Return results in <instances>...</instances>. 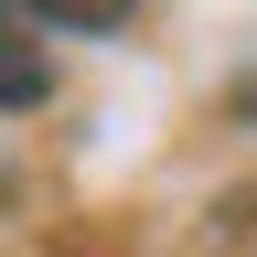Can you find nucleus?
Here are the masks:
<instances>
[{
    "label": "nucleus",
    "mask_w": 257,
    "mask_h": 257,
    "mask_svg": "<svg viewBox=\"0 0 257 257\" xmlns=\"http://www.w3.org/2000/svg\"><path fill=\"white\" fill-rule=\"evenodd\" d=\"M236 107H246V118H257V75H246V86H236Z\"/></svg>",
    "instance_id": "nucleus-3"
},
{
    "label": "nucleus",
    "mask_w": 257,
    "mask_h": 257,
    "mask_svg": "<svg viewBox=\"0 0 257 257\" xmlns=\"http://www.w3.org/2000/svg\"><path fill=\"white\" fill-rule=\"evenodd\" d=\"M32 22H54V32H128L140 0H32Z\"/></svg>",
    "instance_id": "nucleus-2"
},
{
    "label": "nucleus",
    "mask_w": 257,
    "mask_h": 257,
    "mask_svg": "<svg viewBox=\"0 0 257 257\" xmlns=\"http://www.w3.org/2000/svg\"><path fill=\"white\" fill-rule=\"evenodd\" d=\"M54 96V54L32 43V22L0 0V107H43Z\"/></svg>",
    "instance_id": "nucleus-1"
}]
</instances>
